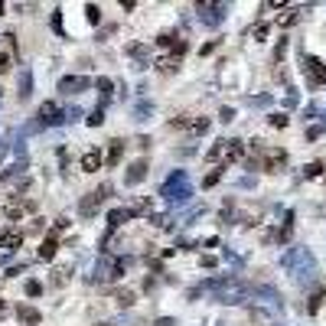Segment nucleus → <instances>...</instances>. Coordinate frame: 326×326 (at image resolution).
I'll list each match as a JSON object with an SVG mask.
<instances>
[{
  "label": "nucleus",
  "instance_id": "f257e3e1",
  "mask_svg": "<svg viewBox=\"0 0 326 326\" xmlns=\"http://www.w3.org/2000/svg\"><path fill=\"white\" fill-rule=\"evenodd\" d=\"M203 287L209 290V294L216 297L219 303H245L248 297L254 294V287H248V284L235 281V277H212V281H206Z\"/></svg>",
  "mask_w": 326,
  "mask_h": 326
},
{
  "label": "nucleus",
  "instance_id": "f03ea898",
  "mask_svg": "<svg viewBox=\"0 0 326 326\" xmlns=\"http://www.w3.org/2000/svg\"><path fill=\"white\" fill-rule=\"evenodd\" d=\"M281 265L294 274V281H310V277L316 274V261H313V254H310L307 248H290V251L284 254Z\"/></svg>",
  "mask_w": 326,
  "mask_h": 326
},
{
  "label": "nucleus",
  "instance_id": "7ed1b4c3",
  "mask_svg": "<svg viewBox=\"0 0 326 326\" xmlns=\"http://www.w3.org/2000/svg\"><path fill=\"white\" fill-rule=\"evenodd\" d=\"M160 196H166L170 203H176V206H183V203H189V196H192V186H189V176H186L183 170H176L170 179L163 183V189H160Z\"/></svg>",
  "mask_w": 326,
  "mask_h": 326
},
{
  "label": "nucleus",
  "instance_id": "20e7f679",
  "mask_svg": "<svg viewBox=\"0 0 326 326\" xmlns=\"http://www.w3.org/2000/svg\"><path fill=\"white\" fill-rule=\"evenodd\" d=\"M105 196H108V186H101V189H92L88 196H82V203H79V212L85 219H92L95 212L101 209V203H105Z\"/></svg>",
  "mask_w": 326,
  "mask_h": 326
},
{
  "label": "nucleus",
  "instance_id": "39448f33",
  "mask_svg": "<svg viewBox=\"0 0 326 326\" xmlns=\"http://www.w3.org/2000/svg\"><path fill=\"white\" fill-rule=\"evenodd\" d=\"M199 20H203L206 26H219L222 17H225V4H199Z\"/></svg>",
  "mask_w": 326,
  "mask_h": 326
},
{
  "label": "nucleus",
  "instance_id": "423d86ee",
  "mask_svg": "<svg viewBox=\"0 0 326 326\" xmlns=\"http://www.w3.org/2000/svg\"><path fill=\"white\" fill-rule=\"evenodd\" d=\"M66 117H62V111L55 101H43L39 105V124H46V127H52V124H62Z\"/></svg>",
  "mask_w": 326,
  "mask_h": 326
},
{
  "label": "nucleus",
  "instance_id": "0eeeda50",
  "mask_svg": "<svg viewBox=\"0 0 326 326\" xmlns=\"http://www.w3.org/2000/svg\"><path fill=\"white\" fill-rule=\"evenodd\" d=\"M303 69L310 72V82H313V85H326V66H323L320 59L307 55V59H303Z\"/></svg>",
  "mask_w": 326,
  "mask_h": 326
},
{
  "label": "nucleus",
  "instance_id": "6e6552de",
  "mask_svg": "<svg viewBox=\"0 0 326 326\" xmlns=\"http://www.w3.org/2000/svg\"><path fill=\"white\" fill-rule=\"evenodd\" d=\"M92 82L85 79V75H66V79L59 82V92H66V95H75V92H82V88H88Z\"/></svg>",
  "mask_w": 326,
  "mask_h": 326
},
{
  "label": "nucleus",
  "instance_id": "1a4fd4ad",
  "mask_svg": "<svg viewBox=\"0 0 326 326\" xmlns=\"http://www.w3.org/2000/svg\"><path fill=\"white\" fill-rule=\"evenodd\" d=\"M284 163H287V154H284V150H265V170L268 173H277V170H281V166Z\"/></svg>",
  "mask_w": 326,
  "mask_h": 326
},
{
  "label": "nucleus",
  "instance_id": "9d476101",
  "mask_svg": "<svg viewBox=\"0 0 326 326\" xmlns=\"http://www.w3.org/2000/svg\"><path fill=\"white\" fill-rule=\"evenodd\" d=\"M20 245H23V232H4V235H0V251H4V254L17 251Z\"/></svg>",
  "mask_w": 326,
  "mask_h": 326
},
{
  "label": "nucleus",
  "instance_id": "9b49d317",
  "mask_svg": "<svg viewBox=\"0 0 326 326\" xmlns=\"http://www.w3.org/2000/svg\"><path fill=\"white\" fill-rule=\"evenodd\" d=\"M144 176H147V160H137V163H134V166H131V170H127V176H124V183H127V186H137V183H141Z\"/></svg>",
  "mask_w": 326,
  "mask_h": 326
},
{
  "label": "nucleus",
  "instance_id": "f8f14e48",
  "mask_svg": "<svg viewBox=\"0 0 326 326\" xmlns=\"http://www.w3.org/2000/svg\"><path fill=\"white\" fill-rule=\"evenodd\" d=\"M101 163H105V160H101L98 150H88V154L82 157V170H85V173H98V170H101Z\"/></svg>",
  "mask_w": 326,
  "mask_h": 326
},
{
  "label": "nucleus",
  "instance_id": "ddd939ff",
  "mask_svg": "<svg viewBox=\"0 0 326 326\" xmlns=\"http://www.w3.org/2000/svg\"><path fill=\"white\" fill-rule=\"evenodd\" d=\"M131 216H134V209H114V212L108 216V225L117 228V225H124V222H131Z\"/></svg>",
  "mask_w": 326,
  "mask_h": 326
},
{
  "label": "nucleus",
  "instance_id": "4468645a",
  "mask_svg": "<svg viewBox=\"0 0 326 326\" xmlns=\"http://www.w3.org/2000/svg\"><path fill=\"white\" fill-rule=\"evenodd\" d=\"M17 316H20L23 323H30V326H36L39 320H43V316H39V310H33V307H20V310H17Z\"/></svg>",
  "mask_w": 326,
  "mask_h": 326
},
{
  "label": "nucleus",
  "instance_id": "2eb2a0df",
  "mask_svg": "<svg viewBox=\"0 0 326 326\" xmlns=\"http://www.w3.org/2000/svg\"><path fill=\"white\" fill-rule=\"evenodd\" d=\"M225 154H228V141H219L216 147H212L209 154H206V160H209V163H216V160H225Z\"/></svg>",
  "mask_w": 326,
  "mask_h": 326
},
{
  "label": "nucleus",
  "instance_id": "dca6fc26",
  "mask_svg": "<svg viewBox=\"0 0 326 326\" xmlns=\"http://www.w3.org/2000/svg\"><path fill=\"white\" fill-rule=\"evenodd\" d=\"M124 157V141H111V154H108V166H117Z\"/></svg>",
  "mask_w": 326,
  "mask_h": 326
},
{
  "label": "nucleus",
  "instance_id": "f3484780",
  "mask_svg": "<svg viewBox=\"0 0 326 326\" xmlns=\"http://www.w3.org/2000/svg\"><path fill=\"white\" fill-rule=\"evenodd\" d=\"M23 209H26L23 203H7L4 206V216L10 219V222H17V219H23Z\"/></svg>",
  "mask_w": 326,
  "mask_h": 326
},
{
  "label": "nucleus",
  "instance_id": "a211bd4d",
  "mask_svg": "<svg viewBox=\"0 0 326 326\" xmlns=\"http://www.w3.org/2000/svg\"><path fill=\"white\" fill-rule=\"evenodd\" d=\"M55 248H59V245H55V238H46L43 245H39V258H43V261H52L55 258Z\"/></svg>",
  "mask_w": 326,
  "mask_h": 326
},
{
  "label": "nucleus",
  "instance_id": "6ab92c4d",
  "mask_svg": "<svg viewBox=\"0 0 326 326\" xmlns=\"http://www.w3.org/2000/svg\"><path fill=\"white\" fill-rule=\"evenodd\" d=\"M323 297H326V290H323V287H316V294L310 297V303H307V313H316V310L323 307Z\"/></svg>",
  "mask_w": 326,
  "mask_h": 326
},
{
  "label": "nucleus",
  "instance_id": "aec40b11",
  "mask_svg": "<svg viewBox=\"0 0 326 326\" xmlns=\"http://www.w3.org/2000/svg\"><path fill=\"white\" fill-rule=\"evenodd\" d=\"M303 176H307V179H313V176H323V163H320V160L307 163V166H303Z\"/></svg>",
  "mask_w": 326,
  "mask_h": 326
},
{
  "label": "nucleus",
  "instance_id": "412c9836",
  "mask_svg": "<svg viewBox=\"0 0 326 326\" xmlns=\"http://www.w3.org/2000/svg\"><path fill=\"white\" fill-rule=\"evenodd\" d=\"M30 82H33L30 69H23V79H20V98H30Z\"/></svg>",
  "mask_w": 326,
  "mask_h": 326
},
{
  "label": "nucleus",
  "instance_id": "4be33fe9",
  "mask_svg": "<svg viewBox=\"0 0 326 326\" xmlns=\"http://www.w3.org/2000/svg\"><path fill=\"white\" fill-rule=\"evenodd\" d=\"M176 66H179V55H170V59H160V62H157V69H160V72H173Z\"/></svg>",
  "mask_w": 326,
  "mask_h": 326
},
{
  "label": "nucleus",
  "instance_id": "5701e85b",
  "mask_svg": "<svg viewBox=\"0 0 326 326\" xmlns=\"http://www.w3.org/2000/svg\"><path fill=\"white\" fill-rule=\"evenodd\" d=\"M85 13H88V23H98V20H101V10H98L95 4H88V7H85Z\"/></svg>",
  "mask_w": 326,
  "mask_h": 326
},
{
  "label": "nucleus",
  "instance_id": "b1692460",
  "mask_svg": "<svg viewBox=\"0 0 326 326\" xmlns=\"http://www.w3.org/2000/svg\"><path fill=\"white\" fill-rule=\"evenodd\" d=\"M26 294H30V297H39V294H43V284H39V281H30V284H26Z\"/></svg>",
  "mask_w": 326,
  "mask_h": 326
},
{
  "label": "nucleus",
  "instance_id": "393cba45",
  "mask_svg": "<svg viewBox=\"0 0 326 326\" xmlns=\"http://www.w3.org/2000/svg\"><path fill=\"white\" fill-rule=\"evenodd\" d=\"M111 88H114V82H111V79H98V92L101 95H111Z\"/></svg>",
  "mask_w": 326,
  "mask_h": 326
},
{
  "label": "nucleus",
  "instance_id": "a878e982",
  "mask_svg": "<svg viewBox=\"0 0 326 326\" xmlns=\"http://www.w3.org/2000/svg\"><path fill=\"white\" fill-rule=\"evenodd\" d=\"M101 121H105V114H101V111H98V108H95V111H92V114H88V124H92V127H98V124H101Z\"/></svg>",
  "mask_w": 326,
  "mask_h": 326
},
{
  "label": "nucleus",
  "instance_id": "bb28decb",
  "mask_svg": "<svg viewBox=\"0 0 326 326\" xmlns=\"http://www.w3.org/2000/svg\"><path fill=\"white\" fill-rule=\"evenodd\" d=\"M268 30H271V26H268V23H258V26H254V39H258V43H261V39L268 36Z\"/></svg>",
  "mask_w": 326,
  "mask_h": 326
},
{
  "label": "nucleus",
  "instance_id": "cd10ccee",
  "mask_svg": "<svg viewBox=\"0 0 326 326\" xmlns=\"http://www.w3.org/2000/svg\"><path fill=\"white\" fill-rule=\"evenodd\" d=\"M290 23H297V10H287L281 17V26H290Z\"/></svg>",
  "mask_w": 326,
  "mask_h": 326
},
{
  "label": "nucleus",
  "instance_id": "c85d7f7f",
  "mask_svg": "<svg viewBox=\"0 0 326 326\" xmlns=\"http://www.w3.org/2000/svg\"><path fill=\"white\" fill-rule=\"evenodd\" d=\"M271 124H274V127H287V117H284V114H271Z\"/></svg>",
  "mask_w": 326,
  "mask_h": 326
},
{
  "label": "nucleus",
  "instance_id": "c756f323",
  "mask_svg": "<svg viewBox=\"0 0 326 326\" xmlns=\"http://www.w3.org/2000/svg\"><path fill=\"white\" fill-rule=\"evenodd\" d=\"M7 69H10V55H7V52H0V75H4Z\"/></svg>",
  "mask_w": 326,
  "mask_h": 326
},
{
  "label": "nucleus",
  "instance_id": "7c9ffc66",
  "mask_svg": "<svg viewBox=\"0 0 326 326\" xmlns=\"http://www.w3.org/2000/svg\"><path fill=\"white\" fill-rule=\"evenodd\" d=\"M216 183H219V170H216V173H209V176H206V183H203V186H216Z\"/></svg>",
  "mask_w": 326,
  "mask_h": 326
},
{
  "label": "nucleus",
  "instance_id": "2f4dec72",
  "mask_svg": "<svg viewBox=\"0 0 326 326\" xmlns=\"http://www.w3.org/2000/svg\"><path fill=\"white\" fill-rule=\"evenodd\" d=\"M157 326H170V320H160V323H157Z\"/></svg>",
  "mask_w": 326,
  "mask_h": 326
},
{
  "label": "nucleus",
  "instance_id": "473e14b6",
  "mask_svg": "<svg viewBox=\"0 0 326 326\" xmlns=\"http://www.w3.org/2000/svg\"><path fill=\"white\" fill-rule=\"evenodd\" d=\"M0 310H4V303H0Z\"/></svg>",
  "mask_w": 326,
  "mask_h": 326
}]
</instances>
